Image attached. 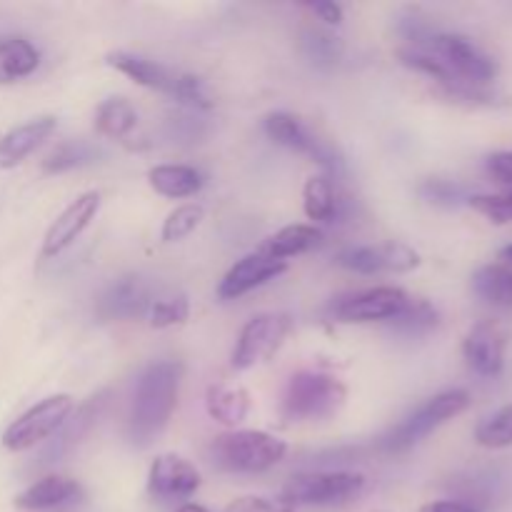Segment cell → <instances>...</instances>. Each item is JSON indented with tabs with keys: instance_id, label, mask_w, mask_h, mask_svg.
<instances>
[{
	"instance_id": "obj_35",
	"label": "cell",
	"mask_w": 512,
	"mask_h": 512,
	"mask_svg": "<svg viewBox=\"0 0 512 512\" xmlns=\"http://www.w3.org/2000/svg\"><path fill=\"white\" fill-rule=\"evenodd\" d=\"M418 193L423 195L428 203L440 205V208H458V205L468 203V193L460 183L445 178H428L418 188Z\"/></svg>"
},
{
	"instance_id": "obj_22",
	"label": "cell",
	"mask_w": 512,
	"mask_h": 512,
	"mask_svg": "<svg viewBox=\"0 0 512 512\" xmlns=\"http://www.w3.org/2000/svg\"><path fill=\"white\" fill-rule=\"evenodd\" d=\"M323 243V233H320L315 225H305V223H295V225H285L280 228L278 233L270 235L265 240V245L260 248V253L268 255L273 260H288L295 258V255H303L308 250L318 248Z\"/></svg>"
},
{
	"instance_id": "obj_9",
	"label": "cell",
	"mask_w": 512,
	"mask_h": 512,
	"mask_svg": "<svg viewBox=\"0 0 512 512\" xmlns=\"http://www.w3.org/2000/svg\"><path fill=\"white\" fill-rule=\"evenodd\" d=\"M428 53L443 60L453 75L473 85H490L498 78V63L473 43L468 35L438 33L428 45Z\"/></svg>"
},
{
	"instance_id": "obj_13",
	"label": "cell",
	"mask_w": 512,
	"mask_h": 512,
	"mask_svg": "<svg viewBox=\"0 0 512 512\" xmlns=\"http://www.w3.org/2000/svg\"><path fill=\"white\" fill-rule=\"evenodd\" d=\"M508 328L500 320H480L463 340V358L483 378H498L508 350Z\"/></svg>"
},
{
	"instance_id": "obj_37",
	"label": "cell",
	"mask_w": 512,
	"mask_h": 512,
	"mask_svg": "<svg viewBox=\"0 0 512 512\" xmlns=\"http://www.w3.org/2000/svg\"><path fill=\"white\" fill-rule=\"evenodd\" d=\"M165 128H168V138L175 143H198L205 135V123L193 113H170Z\"/></svg>"
},
{
	"instance_id": "obj_42",
	"label": "cell",
	"mask_w": 512,
	"mask_h": 512,
	"mask_svg": "<svg viewBox=\"0 0 512 512\" xmlns=\"http://www.w3.org/2000/svg\"><path fill=\"white\" fill-rule=\"evenodd\" d=\"M178 512H210V510L203 508V505H198V503H183L178 508Z\"/></svg>"
},
{
	"instance_id": "obj_10",
	"label": "cell",
	"mask_w": 512,
	"mask_h": 512,
	"mask_svg": "<svg viewBox=\"0 0 512 512\" xmlns=\"http://www.w3.org/2000/svg\"><path fill=\"white\" fill-rule=\"evenodd\" d=\"M335 263L340 268L358 275H378V273H410L420 265V255L410 245L383 243V245H355V248L340 250Z\"/></svg>"
},
{
	"instance_id": "obj_16",
	"label": "cell",
	"mask_w": 512,
	"mask_h": 512,
	"mask_svg": "<svg viewBox=\"0 0 512 512\" xmlns=\"http://www.w3.org/2000/svg\"><path fill=\"white\" fill-rule=\"evenodd\" d=\"M200 473L193 463L173 453L158 455L148 470V493L158 500H188L198 493Z\"/></svg>"
},
{
	"instance_id": "obj_43",
	"label": "cell",
	"mask_w": 512,
	"mask_h": 512,
	"mask_svg": "<svg viewBox=\"0 0 512 512\" xmlns=\"http://www.w3.org/2000/svg\"><path fill=\"white\" fill-rule=\"evenodd\" d=\"M500 258H503L508 265H512V243L505 245V248L500 250Z\"/></svg>"
},
{
	"instance_id": "obj_4",
	"label": "cell",
	"mask_w": 512,
	"mask_h": 512,
	"mask_svg": "<svg viewBox=\"0 0 512 512\" xmlns=\"http://www.w3.org/2000/svg\"><path fill=\"white\" fill-rule=\"evenodd\" d=\"M470 408V393L463 388L443 390V393L433 395L428 403L420 405L418 410L400 420L395 428L380 438V450L388 455H403L413 450L415 445L423 443L430 433L440 428V425L450 423L453 418L463 415Z\"/></svg>"
},
{
	"instance_id": "obj_18",
	"label": "cell",
	"mask_w": 512,
	"mask_h": 512,
	"mask_svg": "<svg viewBox=\"0 0 512 512\" xmlns=\"http://www.w3.org/2000/svg\"><path fill=\"white\" fill-rule=\"evenodd\" d=\"M55 128H58V120L53 115H40V118L8 130L0 138V170L18 168L28 155H33L55 133Z\"/></svg>"
},
{
	"instance_id": "obj_5",
	"label": "cell",
	"mask_w": 512,
	"mask_h": 512,
	"mask_svg": "<svg viewBox=\"0 0 512 512\" xmlns=\"http://www.w3.org/2000/svg\"><path fill=\"white\" fill-rule=\"evenodd\" d=\"M75 410V400L68 393L50 395V398L40 400L33 408L25 410L18 420L5 428L3 433V448L10 453H25V450L35 448L40 443H48L70 413Z\"/></svg>"
},
{
	"instance_id": "obj_2",
	"label": "cell",
	"mask_w": 512,
	"mask_h": 512,
	"mask_svg": "<svg viewBox=\"0 0 512 512\" xmlns=\"http://www.w3.org/2000/svg\"><path fill=\"white\" fill-rule=\"evenodd\" d=\"M348 388L335 375L300 370L288 380L280 400V415L288 423H318L340 413Z\"/></svg>"
},
{
	"instance_id": "obj_28",
	"label": "cell",
	"mask_w": 512,
	"mask_h": 512,
	"mask_svg": "<svg viewBox=\"0 0 512 512\" xmlns=\"http://www.w3.org/2000/svg\"><path fill=\"white\" fill-rule=\"evenodd\" d=\"M300 50L305 58L320 70H330L343 60L345 43L343 38L333 35L330 30L323 28H305L300 33Z\"/></svg>"
},
{
	"instance_id": "obj_38",
	"label": "cell",
	"mask_w": 512,
	"mask_h": 512,
	"mask_svg": "<svg viewBox=\"0 0 512 512\" xmlns=\"http://www.w3.org/2000/svg\"><path fill=\"white\" fill-rule=\"evenodd\" d=\"M225 512H295L288 503L275 498H263V495H245V498L233 500Z\"/></svg>"
},
{
	"instance_id": "obj_40",
	"label": "cell",
	"mask_w": 512,
	"mask_h": 512,
	"mask_svg": "<svg viewBox=\"0 0 512 512\" xmlns=\"http://www.w3.org/2000/svg\"><path fill=\"white\" fill-rule=\"evenodd\" d=\"M305 8L315 15L318 20H323L325 25H340L343 23V8L333 0H315V3H308Z\"/></svg>"
},
{
	"instance_id": "obj_21",
	"label": "cell",
	"mask_w": 512,
	"mask_h": 512,
	"mask_svg": "<svg viewBox=\"0 0 512 512\" xmlns=\"http://www.w3.org/2000/svg\"><path fill=\"white\" fill-rule=\"evenodd\" d=\"M205 408H208L210 418L228 425V428H235V425H240L248 418L250 393L245 388H240V385L215 383L205 393Z\"/></svg>"
},
{
	"instance_id": "obj_32",
	"label": "cell",
	"mask_w": 512,
	"mask_h": 512,
	"mask_svg": "<svg viewBox=\"0 0 512 512\" xmlns=\"http://www.w3.org/2000/svg\"><path fill=\"white\" fill-rule=\"evenodd\" d=\"M475 443L488 450H503L512 445V403L500 408L475 428Z\"/></svg>"
},
{
	"instance_id": "obj_6",
	"label": "cell",
	"mask_w": 512,
	"mask_h": 512,
	"mask_svg": "<svg viewBox=\"0 0 512 512\" xmlns=\"http://www.w3.org/2000/svg\"><path fill=\"white\" fill-rule=\"evenodd\" d=\"M365 490V478L348 470H328V473H298L285 483L280 500L290 508L298 505H343L358 498Z\"/></svg>"
},
{
	"instance_id": "obj_30",
	"label": "cell",
	"mask_w": 512,
	"mask_h": 512,
	"mask_svg": "<svg viewBox=\"0 0 512 512\" xmlns=\"http://www.w3.org/2000/svg\"><path fill=\"white\" fill-rule=\"evenodd\" d=\"M98 158V148H93L85 140H65V143L55 145L43 160V170L48 175L68 173L73 168H83V165L93 163Z\"/></svg>"
},
{
	"instance_id": "obj_26",
	"label": "cell",
	"mask_w": 512,
	"mask_h": 512,
	"mask_svg": "<svg viewBox=\"0 0 512 512\" xmlns=\"http://www.w3.org/2000/svg\"><path fill=\"white\" fill-rule=\"evenodd\" d=\"M135 125H138V113H135L133 103L120 98V95L105 98L103 103L95 108V130H98V135H103V138H128L135 130Z\"/></svg>"
},
{
	"instance_id": "obj_23",
	"label": "cell",
	"mask_w": 512,
	"mask_h": 512,
	"mask_svg": "<svg viewBox=\"0 0 512 512\" xmlns=\"http://www.w3.org/2000/svg\"><path fill=\"white\" fill-rule=\"evenodd\" d=\"M148 183L163 198L183 200L200 193L203 175L190 165H155L148 170Z\"/></svg>"
},
{
	"instance_id": "obj_34",
	"label": "cell",
	"mask_w": 512,
	"mask_h": 512,
	"mask_svg": "<svg viewBox=\"0 0 512 512\" xmlns=\"http://www.w3.org/2000/svg\"><path fill=\"white\" fill-rule=\"evenodd\" d=\"M170 98L178 100L180 105L195 113V110H210L213 103H210L208 93H205V85L198 75L190 73H175L173 90H170Z\"/></svg>"
},
{
	"instance_id": "obj_24",
	"label": "cell",
	"mask_w": 512,
	"mask_h": 512,
	"mask_svg": "<svg viewBox=\"0 0 512 512\" xmlns=\"http://www.w3.org/2000/svg\"><path fill=\"white\" fill-rule=\"evenodd\" d=\"M40 65V50L25 38L0 40V85L18 83L35 73Z\"/></svg>"
},
{
	"instance_id": "obj_17",
	"label": "cell",
	"mask_w": 512,
	"mask_h": 512,
	"mask_svg": "<svg viewBox=\"0 0 512 512\" xmlns=\"http://www.w3.org/2000/svg\"><path fill=\"white\" fill-rule=\"evenodd\" d=\"M288 270V263L283 260H273L268 255L258 253H250L245 258H240L228 273L223 275L218 285V295L220 300H238L243 295H248L250 290L260 288V285L270 283L275 280L278 275H283Z\"/></svg>"
},
{
	"instance_id": "obj_11",
	"label": "cell",
	"mask_w": 512,
	"mask_h": 512,
	"mask_svg": "<svg viewBox=\"0 0 512 512\" xmlns=\"http://www.w3.org/2000/svg\"><path fill=\"white\" fill-rule=\"evenodd\" d=\"M410 295L395 285H380V288L353 293L335 303L333 313L340 323H390L403 313Z\"/></svg>"
},
{
	"instance_id": "obj_31",
	"label": "cell",
	"mask_w": 512,
	"mask_h": 512,
	"mask_svg": "<svg viewBox=\"0 0 512 512\" xmlns=\"http://www.w3.org/2000/svg\"><path fill=\"white\" fill-rule=\"evenodd\" d=\"M205 220V208L198 203H183L175 210H170L168 218L163 220V228H160V238L163 243H180L188 235H193L200 228V223Z\"/></svg>"
},
{
	"instance_id": "obj_39",
	"label": "cell",
	"mask_w": 512,
	"mask_h": 512,
	"mask_svg": "<svg viewBox=\"0 0 512 512\" xmlns=\"http://www.w3.org/2000/svg\"><path fill=\"white\" fill-rule=\"evenodd\" d=\"M485 170L495 183H503L512 188V150H498L485 158Z\"/></svg>"
},
{
	"instance_id": "obj_25",
	"label": "cell",
	"mask_w": 512,
	"mask_h": 512,
	"mask_svg": "<svg viewBox=\"0 0 512 512\" xmlns=\"http://www.w3.org/2000/svg\"><path fill=\"white\" fill-rule=\"evenodd\" d=\"M473 290L483 303L500 310H512V268L503 263H490L475 270Z\"/></svg>"
},
{
	"instance_id": "obj_12",
	"label": "cell",
	"mask_w": 512,
	"mask_h": 512,
	"mask_svg": "<svg viewBox=\"0 0 512 512\" xmlns=\"http://www.w3.org/2000/svg\"><path fill=\"white\" fill-rule=\"evenodd\" d=\"M110 398H113V390L105 388V390H98L95 395H90L88 400H83V403L70 413V418L65 420L63 428L48 440L45 450L40 453V465H53V463H60L63 458H68V455L73 453L85 438H88L90 430L98 425L100 415H103V410L108 408Z\"/></svg>"
},
{
	"instance_id": "obj_44",
	"label": "cell",
	"mask_w": 512,
	"mask_h": 512,
	"mask_svg": "<svg viewBox=\"0 0 512 512\" xmlns=\"http://www.w3.org/2000/svg\"><path fill=\"white\" fill-rule=\"evenodd\" d=\"M375 512H383V510H375Z\"/></svg>"
},
{
	"instance_id": "obj_8",
	"label": "cell",
	"mask_w": 512,
	"mask_h": 512,
	"mask_svg": "<svg viewBox=\"0 0 512 512\" xmlns=\"http://www.w3.org/2000/svg\"><path fill=\"white\" fill-rule=\"evenodd\" d=\"M265 135L273 140L275 145H283V148L293 150V153L308 155L313 163H318L325 170V175H340L343 173V160L340 155L330 148L328 143L318 138V135L310 133L303 125V120L293 113H285V110H275L268 113L263 120Z\"/></svg>"
},
{
	"instance_id": "obj_33",
	"label": "cell",
	"mask_w": 512,
	"mask_h": 512,
	"mask_svg": "<svg viewBox=\"0 0 512 512\" xmlns=\"http://www.w3.org/2000/svg\"><path fill=\"white\" fill-rule=\"evenodd\" d=\"M148 323L150 328L165 330L175 328V325H183L190 318V303L185 295H173V298H160L153 300V305L148 308Z\"/></svg>"
},
{
	"instance_id": "obj_29",
	"label": "cell",
	"mask_w": 512,
	"mask_h": 512,
	"mask_svg": "<svg viewBox=\"0 0 512 512\" xmlns=\"http://www.w3.org/2000/svg\"><path fill=\"white\" fill-rule=\"evenodd\" d=\"M440 325V313L435 305L425 298H410L408 305L398 318L390 320L393 333L405 335V338H423V335L433 333Z\"/></svg>"
},
{
	"instance_id": "obj_19",
	"label": "cell",
	"mask_w": 512,
	"mask_h": 512,
	"mask_svg": "<svg viewBox=\"0 0 512 512\" xmlns=\"http://www.w3.org/2000/svg\"><path fill=\"white\" fill-rule=\"evenodd\" d=\"M80 498V485L75 480L63 478V475H45L35 480L33 485L15 495V508L23 512H45L63 508Z\"/></svg>"
},
{
	"instance_id": "obj_7",
	"label": "cell",
	"mask_w": 512,
	"mask_h": 512,
	"mask_svg": "<svg viewBox=\"0 0 512 512\" xmlns=\"http://www.w3.org/2000/svg\"><path fill=\"white\" fill-rule=\"evenodd\" d=\"M293 328V318L288 313H260L250 318L235 340L230 365L235 370H250L263 360L273 358L280 345Z\"/></svg>"
},
{
	"instance_id": "obj_1",
	"label": "cell",
	"mask_w": 512,
	"mask_h": 512,
	"mask_svg": "<svg viewBox=\"0 0 512 512\" xmlns=\"http://www.w3.org/2000/svg\"><path fill=\"white\" fill-rule=\"evenodd\" d=\"M180 380H183V365L178 360H158L140 373L128 420V435L133 445L148 448L155 438L163 435L178 408Z\"/></svg>"
},
{
	"instance_id": "obj_27",
	"label": "cell",
	"mask_w": 512,
	"mask_h": 512,
	"mask_svg": "<svg viewBox=\"0 0 512 512\" xmlns=\"http://www.w3.org/2000/svg\"><path fill=\"white\" fill-rule=\"evenodd\" d=\"M303 210L313 223H335L340 215V198L328 175H313L303 188Z\"/></svg>"
},
{
	"instance_id": "obj_36",
	"label": "cell",
	"mask_w": 512,
	"mask_h": 512,
	"mask_svg": "<svg viewBox=\"0 0 512 512\" xmlns=\"http://www.w3.org/2000/svg\"><path fill=\"white\" fill-rule=\"evenodd\" d=\"M468 205L475 210V213L485 215L490 223L495 225L512 223V188L503 190V193L470 195Z\"/></svg>"
},
{
	"instance_id": "obj_3",
	"label": "cell",
	"mask_w": 512,
	"mask_h": 512,
	"mask_svg": "<svg viewBox=\"0 0 512 512\" xmlns=\"http://www.w3.org/2000/svg\"><path fill=\"white\" fill-rule=\"evenodd\" d=\"M288 453L285 440L263 430H230L210 443V463L223 473L258 475L275 468Z\"/></svg>"
},
{
	"instance_id": "obj_20",
	"label": "cell",
	"mask_w": 512,
	"mask_h": 512,
	"mask_svg": "<svg viewBox=\"0 0 512 512\" xmlns=\"http://www.w3.org/2000/svg\"><path fill=\"white\" fill-rule=\"evenodd\" d=\"M105 63L148 90H158V93L165 95H170V90H173L175 73H170L168 68H163L155 60L143 58V55L128 53V50H110L105 55Z\"/></svg>"
},
{
	"instance_id": "obj_14",
	"label": "cell",
	"mask_w": 512,
	"mask_h": 512,
	"mask_svg": "<svg viewBox=\"0 0 512 512\" xmlns=\"http://www.w3.org/2000/svg\"><path fill=\"white\" fill-rule=\"evenodd\" d=\"M100 210V193L98 190H85L80 193L58 218L53 220V225L48 228L43 238V248L40 255L43 258H58L60 253L70 248L85 230L90 228V223L95 220Z\"/></svg>"
},
{
	"instance_id": "obj_15",
	"label": "cell",
	"mask_w": 512,
	"mask_h": 512,
	"mask_svg": "<svg viewBox=\"0 0 512 512\" xmlns=\"http://www.w3.org/2000/svg\"><path fill=\"white\" fill-rule=\"evenodd\" d=\"M153 300V285L143 275L130 273L108 285L95 310L103 320H135L148 315Z\"/></svg>"
},
{
	"instance_id": "obj_41",
	"label": "cell",
	"mask_w": 512,
	"mask_h": 512,
	"mask_svg": "<svg viewBox=\"0 0 512 512\" xmlns=\"http://www.w3.org/2000/svg\"><path fill=\"white\" fill-rule=\"evenodd\" d=\"M418 512H483L470 500H433L425 503Z\"/></svg>"
}]
</instances>
